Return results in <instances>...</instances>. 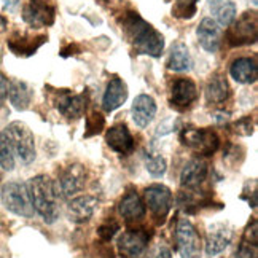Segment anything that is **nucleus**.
Returning <instances> with one entry per match:
<instances>
[{
	"label": "nucleus",
	"mask_w": 258,
	"mask_h": 258,
	"mask_svg": "<svg viewBox=\"0 0 258 258\" xmlns=\"http://www.w3.org/2000/svg\"><path fill=\"white\" fill-rule=\"evenodd\" d=\"M124 32L133 43L136 53L148 54L152 57H160L164 49V37L156 29L148 24L136 12L124 16Z\"/></svg>",
	"instance_id": "obj_1"
},
{
	"label": "nucleus",
	"mask_w": 258,
	"mask_h": 258,
	"mask_svg": "<svg viewBox=\"0 0 258 258\" xmlns=\"http://www.w3.org/2000/svg\"><path fill=\"white\" fill-rule=\"evenodd\" d=\"M34 211L43 218V222L51 225L59 218V203L54 182L48 175H35L27 183Z\"/></svg>",
	"instance_id": "obj_2"
},
{
	"label": "nucleus",
	"mask_w": 258,
	"mask_h": 258,
	"mask_svg": "<svg viewBox=\"0 0 258 258\" xmlns=\"http://www.w3.org/2000/svg\"><path fill=\"white\" fill-rule=\"evenodd\" d=\"M12 145L13 153L23 164H31L35 160V142L34 134L23 121H13L5 127L4 133Z\"/></svg>",
	"instance_id": "obj_3"
},
{
	"label": "nucleus",
	"mask_w": 258,
	"mask_h": 258,
	"mask_svg": "<svg viewBox=\"0 0 258 258\" xmlns=\"http://www.w3.org/2000/svg\"><path fill=\"white\" fill-rule=\"evenodd\" d=\"M2 204L10 212H13L19 217L31 218L34 217V206L29 193L27 183L23 182H8L2 188Z\"/></svg>",
	"instance_id": "obj_4"
},
{
	"label": "nucleus",
	"mask_w": 258,
	"mask_h": 258,
	"mask_svg": "<svg viewBox=\"0 0 258 258\" xmlns=\"http://www.w3.org/2000/svg\"><path fill=\"white\" fill-rule=\"evenodd\" d=\"M180 141L183 145L203 156L214 155L218 145H220V139H218L215 131L209 127H185L180 133Z\"/></svg>",
	"instance_id": "obj_5"
},
{
	"label": "nucleus",
	"mask_w": 258,
	"mask_h": 258,
	"mask_svg": "<svg viewBox=\"0 0 258 258\" xmlns=\"http://www.w3.org/2000/svg\"><path fill=\"white\" fill-rule=\"evenodd\" d=\"M228 43L231 46H242L256 42V13L245 12L237 21L228 26Z\"/></svg>",
	"instance_id": "obj_6"
},
{
	"label": "nucleus",
	"mask_w": 258,
	"mask_h": 258,
	"mask_svg": "<svg viewBox=\"0 0 258 258\" xmlns=\"http://www.w3.org/2000/svg\"><path fill=\"white\" fill-rule=\"evenodd\" d=\"M175 239H177L178 253H180L182 258H203L201 256V237L188 218H180V220H178Z\"/></svg>",
	"instance_id": "obj_7"
},
{
	"label": "nucleus",
	"mask_w": 258,
	"mask_h": 258,
	"mask_svg": "<svg viewBox=\"0 0 258 258\" xmlns=\"http://www.w3.org/2000/svg\"><path fill=\"white\" fill-rule=\"evenodd\" d=\"M144 198H145V204L152 211L153 217L156 220L163 222L172 207V193L169 188L160 183L150 185L145 188Z\"/></svg>",
	"instance_id": "obj_8"
},
{
	"label": "nucleus",
	"mask_w": 258,
	"mask_h": 258,
	"mask_svg": "<svg viewBox=\"0 0 258 258\" xmlns=\"http://www.w3.org/2000/svg\"><path fill=\"white\" fill-rule=\"evenodd\" d=\"M85 178H86V172L83 169V166L80 164L69 166L59 175L57 183L54 185L57 196L61 195L66 200H72L77 193H80L85 188Z\"/></svg>",
	"instance_id": "obj_9"
},
{
	"label": "nucleus",
	"mask_w": 258,
	"mask_h": 258,
	"mask_svg": "<svg viewBox=\"0 0 258 258\" xmlns=\"http://www.w3.org/2000/svg\"><path fill=\"white\" fill-rule=\"evenodd\" d=\"M150 234L145 230H127L118 239V250L124 258H142L148 249Z\"/></svg>",
	"instance_id": "obj_10"
},
{
	"label": "nucleus",
	"mask_w": 258,
	"mask_h": 258,
	"mask_svg": "<svg viewBox=\"0 0 258 258\" xmlns=\"http://www.w3.org/2000/svg\"><path fill=\"white\" fill-rule=\"evenodd\" d=\"M23 19L34 29L51 26L54 23V8L42 0H31L23 8Z\"/></svg>",
	"instance_id": "obj_11"
},
{
	"label": "nucleus",
	"mask_w": 258,
	"mask_h": 258,
	"mask_svg": "<svg viewBox=\"0 0 258 258\" xmlns=\"http://www.w3.org/2000/svg\"><path fill=\"white\" fill-rule=\"evenodd\" d=\"M105 142L118 155H129L134 150V139L126 124H115L105 133Z\"/></svg>",
	"instance_id": "obj_12"
},
{
	"label": "nucleus",
	"mask_w": 258,
	"mask_h": 258,
	"mask_svg": "<svg viewBox=\"0 0 258 258\" xmlns=\"http://www.w3.org/2000/svg\"><path fill=\"white\" fill-rule=\"evenodd\" d=\"M231 239H233L231 228H228L223 223L212 225L206 234V253L209 256L218 255L231 244Z\"/></svg>",
	"instance_id": "obj_13"
},
{
	"label": "nucleus",
	"mask_w": 258,
	"mask_h": 258,
	"mask_svg": "<svg viewBox=\"0 0 258 258\" xmlns=\"http://www.w3.org/2000/svg\"><path fill=\"white\" fill-rule=\"evenodd\" d=\"M207 174H209V166H207V163L201 160V158H193V160L188 161L182 169L180 186L186 188V190H195V188H198L201 183H204Z\"/></svg>",
	"instance_id": "obj_14"
},
{
	"label": "nucleus",
	"mask_w": 258,
	"mask_h": 258,
	"mask_svg": "<svg viewBox=\"0 0 258 258\" xmlns=\"http://www.w3.org/2000/svg\"><path fill=\"white\" fill-rule=\"evenodd\" d=\"M198 97L196 85L188 78H178L171 88V105L177 110H185Z\"/></svg>",
	"instance_id": "obj_15"
},
{
	"label": "nucleus",
	"mask_w": 258,
	"mask_h": 258,
	"mask_svg": "<svg viewBox=\"0 0 258 258\" xmlns=\"http://www.w3.org/2000/svg\"><path fill=\"white\" fill-rule=\"evenodd\" d=\"M198 40L201 46L209 53H215L222 43V29L212 18H204L201 24L198 26Z\"/></svg>",
	"instance_id": "obj_16"
},
{
	"label": "nucleus",
	"mask_w": 258,
	"mask_h": 258,
	"mask_svg": "<svg viewBox=\"0 0 258 258\" xmlns=\"http://www.w3.org/2000/svg\"><path fill=\"white\" fill-rule=\"evenodd\" d=\"M97 207V200L94 196L83 195V196H74L67 206L69 218L75 223L88 222L93 217L94 211Z\"/></svg>",
	"instance_id": "obj_17"
},
{
	"label": "nucleus",
	"mask_w": 258,
	"mask_h": 258,
	"mask_svg": "<svg viewBox=\"0 0 258 258\" xmlns=\"http://www.w3.org/2000/svg\"><path fill=\"white\" fill-rule=\"evenodd\" d=\"M56 108L66 118H80L85 113L86 99L82 94H74L71 91H61L56 97Z\"/></svg>",
	"instance_id": "obj_18"
},
{
	"label": "nucleus",
	"mask_w": 258,
	"mask_h": 258,
	"mask_svg": "<svg viewBox=\"0 0 258 258\" xmlns=\"http://www.w3.org/2000/svg\"><path fill=\"white\" fill-rule=\"evenodd\" d=\"M133 120L139 127H147L156 115V102L152 96L139 94L133 102Z\"/></svg>",
	"instance_id": "obj_19"
},
{
	"label": "nucleus",
	"mask_w": 258,
	"mask_h": 258,
	"mask_svg": "<svg viewBox=\"0 0 258 258\" xmlns=\"http://www.w3.org/2000/svg\"><path fill=\"white\" fill-rule=\"evenodd\" d=\"M127 99V86L121 78H112L108 82L102 97V107L105 112H113L121 107Z\"/></svg>",
	"instance_id": "obj_20"
},
{
	"label": "nucleus",
	"mask_w": 258,
	"mask_h": 258,
	"mask_svg": "<svg viewBox=\"0 0 258 258\" xmlns=\"http://www.w3.org/2000/svg\"><path fill=\"white\" fill-rule=\"evenodd\" d=\"M230 74L237 83L250 85L255 83L258 78V66L252 57H239L233 61L230 67Z\"/></svg>",
	"instance_id": "obj_21"
},
{
	"label": "nucleus",
	"mask_w": 258,
	"mask_h": 258,
	"mask_svg": "<svg viewBox=\"0 0 258 258\" xmlns=\"http://www.w3.org/2000/svg\"><path fill=\"white\" fill-rule=\"evenodd\" d=\"M118 209H120V214L126 222L141 220L145 215V204L136 191H127L120 201Z\"/></svg>",
	"instance_id": "obj_22"
},
{
	"label": "nucleus",
	"mask_w": 258,
	"mask_h": 258,
	"mask_svg": "<svg viewBox=\"0 0 258 258\" xmlns=\"http://www.w3.org/2000/svg\"><path fill=\"white\" fill-rule=\"evenodd\" d=\"M45 40H46L45 35H40V37H37V38H31V37H27V35L16 34V35H13L8 40V46L18 56H31L45 43Z\"/></svg>",
	"instance_id": "obj_23"
},
{
	"label": "nucleus",
	"mask_w": 258,
	"mask_h": 258,
	"mask_svg": "<svg viewBox=\"0 0 258 258\" xmlns=\"http://www.w3.org/2000/svg\"><path fill=\"white\" fill-rule=\"evenodd\" d=\"M167 69H171L174 72H188L193 66L191 61V56L190 51L185 43L182 42H177L172 48H171V53L167 56Z\"/></svg>",
	"instance_id": "obj_24"
},
{
	"label": "nucleus",
	"mask_w": 258,
	"mask_h": 258,
	"mask_svg": "<svg viewBox=\"0 0 258 258\" xmlns=\"http://www.w3.org/2000/svg\"><path fill=\"white\" fill-rule=\"evenodd\" d=\"M8 96L10 102L16 110H26L32 101V89L21 80H13L8 85Z\"/></svg>",
	"instance_id": "obj_25"
},
{
	"label": "nucleus",
	"mask_w": 258,
	"mask_h": 258,
	"mask_svg": "<svg viewBox=\"0 0 258 258\" xmlns=\"http://www.w3.org/2000/svg\"><path fill=\"white\" fill-rule=\"evenodd\" d=\"M230 96V86L223 75H214L206 86V99L209 104H223Z\"/></svg>",
	"instance_id": "obj_26"
},
{
	"label": "nucleus",
	"mask_w": 258,
	"mask_h": 258,
	"mask_svg": "<svg viewBox=\"0 0 258 258\" xmlns=\"http://www.w3.org/2000/svg\"><path fill=\"white\" fill-rule=\"evenodd\" d=\"M217 18V24L220 27H228L231 26V23L236 19V5L233 0H226L225 4H222L218 8H215L212 12Z\"/></svg>",
	"instance_id": "obj_27"
},
{
	"label": "nucleus",
	"mask_w": 258,
	"mask_h": 258,
	"mask_svg": "<svg viewBox=\"0 0 258 258\" xmlns=\"http://www.w3.org/2000/svg\"><path fill=\"white\" fill-rule=\"evenodd\" d=\"M144 161H145V167L147 171L150 172L153 177H161L166 172V160L160 155V153H155V152H145L144 155Z\"/></svg>",
	"instance_id": "obj_28"
},
{
	"label": "nucleus",
	"mask_w": 258,
	"mask_h": 258,
	"mask_svg": "<svg viewBox=\"0 0 258 258\" xmlns=\"http://www.w3.org/2000/svg\"><path fill=\"white\" fill-rule=\"evenodd\" d=\"M0 167L5 171H12L15 167V153L4 133H0Z\"/></svg>",
	"instance_id": "obj_29"
},
{
	"label": "nucleus",
	"mask_w": 258,
	"mask_h": 258,
	"mask_svg": "<svg viewBox=\"0 0 258 258\" xmlns=\"http://www.w3.org/2000/svg\"><path fill=\"white\" fill-rule=\"evenodd\" d=\"M104 126H105L104 116L101 113H97V112H93L91 115L86 118V133H85V136L86 137L96 136V134H99V133L102 131Z\"/></svg>",
	"instance_id": "obj_30"
},
{
	"label": "nucleus",
	"mask_w": 258,
	"mask_h": 258,
	"mask_svg": "<svg viewBox=\"0 0 258 258\" xmlns=\"http://www.w3.org/2000/svg\"><path fill=\"white\" fill-rule=\"evenodd\" d=\"M196 0H177L174 15L177 18H191L196 13Z\"/></svg>",
	"instance_id": "obj_31"
},
{
	"label": "nucleus",
	"mask_w": 258,
	"mask_h": 258,
	"mask_svg": "<svg viewBox=\"0 0 258 258\" xmlns=\"http://www.w3.org/2000/svg\"><path fill=\"white\" fill-rule=\"evenodd\" d=\"M118 230H120V225H118L116 222H113V220H110V222L102 223L101 226L97 228V236L101 237L102 242H110Z\"/></svg>",
	"instance_id": "obj_32"
},
{
	"label": "nucleus",
	"mask_w": 258,
	"mask_h": 258,
	"mask_svg": "<svg viewBox=\"0 0 258 258\" xmlns=\"http://www.w3.org/2000/svg\"><path fill=\"white\" fill-rule=\"evenodd\" d=\"M252 118L250 116H244L241 120H237L234 123V131L239 134V136H250L252 134Z\"/></svg>",
	"instance_id": "obj_33"
},
{
	"label": "nucleus",
	"mask_w": 258,
	"mask_h": 258,
	"mask_svg": "<svg viewBox=\"0 0 258 258\" xmlns=\"http://www.w3.org/2000/svg\"><path fill=\"white\" fill-rule=\"evenodd\" d=\"M237 256L239 258H256V245L242 241L239 249H237Z\"/></svg>",
	"instance_id": "obj_34"
},
{
	"label": "nucleus",
	"mask_w": 258,
	"mask_h": 258,
	"mask_svg": "<svg viewBox=\"0 0 258 258\" xmlns=\"http://www.w3.org/2000/svg\"><path fill=\"white\" fill-rule=\"evenodd\" d=\"M148 258H172V252L164 244H156L153 249L148 252Z\"/></svg>",
	"instance_id": "obj_35"
},
{
	"label": "nucleus",
	"mask_w": 258,
	"mask_h": 258,
	"mask_svg": "<svg viewBox=\"0 0 258 258\" xmlns=\"http://www.w3.org/2000/svg\"><path fill=\"white\" fill-rule=\"evenodd\" d=\"M245 242H250V244H258V223L256 220L252 222V225H249L245 228V233H244V239Z\"/></svg>",
	"instance_id": "obj_36"
},
{
	"label": "nucleus",
	"mask_w": 258,
	"mask_h": 258,
	"mask_svg": "<svg viewBox=\"0 0 258 258\" xmlns=\"http://www.w3.org/2000/svg\"><path fill=\"white\" fill-rule=\"evenodd\" d=\"M8 80H7V77L0 72V107H2L5 104V99L8 96Z\"/></svg>",
	"instance_id": "obj_37"
},
{
	"label": "nucleus",
	"mask_w": 258,
	"mask_h": 258,
	"mask_svg": "<svg viewBox=\"0 0 258 258\" xmlns=\"http://www.w3.org/2000/svg\"><path fill=\"white\" fill-rule=\"evenodd\" d=\"M0 5H2V8L5 10V12L13 13L19 7V0H0Z\"/></svg>",
	"instance_id": "obj_38"
},
{
	"label": "nucleus",
	"mask_w": 258,
	"mask_h": 258,
	"mask_svg": "<svg viewBox=\"0 0 258 258\" xmlns=\"http://www.w3.org/2000/svg\"><path fill=\"white\" fill-rule=\"evenodd\" d=\"M207 2H209V7H211V10L214 12L215 8H218V7H220L222 4H225L226 0H207Z\"/></svg>",
	"instance_id": "obj_39"
},
{
	"label": "nucleus",
	"mask_w": 258,
	"mask_h": 258,
	"mask_svg": "<svg viewBox=\"0 0 258 258\" xmlns=\"http://www.w3.org/2000/svg\"><path fill=\"white\" fill-rule=\"evenodd\" d=\"M7 29V19L4 16H0V32H4Z\"/></svg>",
	"instance_id": "obj_40"
}]
</instances>
